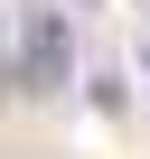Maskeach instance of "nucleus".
<instances>
[{
  "label": "nucleus",
  "mask_w": 150,
  "mask_h": 159,
  "mask_svg": "<svg viewBox=\"0 0 150 159\" xmlns=\"http://www.w3.org/2000/svg\"><path fill=\"white\" fill-rule=\"evenodd\" d=\"M66 75H75V38H66L56 10H38V19L19 28V66H10V84H19V94H56Z\"/></svg>",
  "instance_id": "nucleus-1"
},
{
  "label": "nucleus",
  "mask_w": 150,
  "mask_h": 159,
  "mask_svg": "<svg viewBox=\"0 0 150 159\" xmlns=\"http://www.w3.org/2000/svg\"><path fill=\"white\" fill-rule=\"evenodd\" d=\"M141 75H150V38H141Z\"/></svg>",
  "instance_id": "nucleus-2"
}]
</instances>
